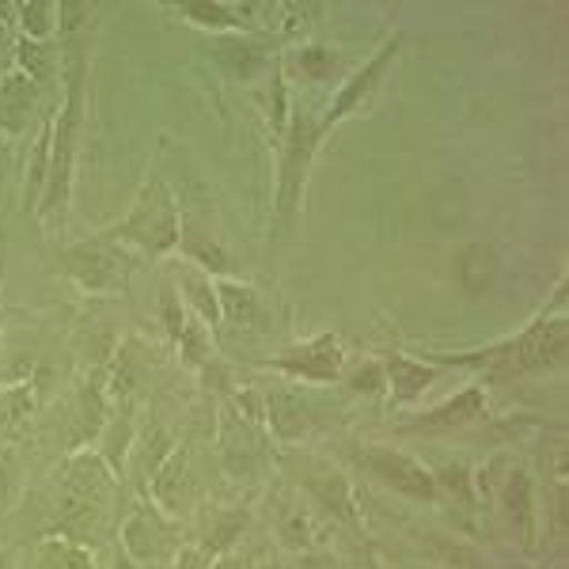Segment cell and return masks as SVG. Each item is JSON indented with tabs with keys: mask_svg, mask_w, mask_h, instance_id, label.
Wrapping results in <instances>:
<instances>
[{
	"mask_svg": "<svg viewBox=\"0 0 569 569\" xmlns=\"http://www.w3.org/2000/svg\"><path fill=\"white\" fill-rule=\"evenodd\" d=\"M429 361L448 369V365H463V369H479L486 380H512L525 372L558 369L566 361V316L562 308L555 316H539L520 335L490 342L482 350L467 353H429Z\"/></svg>",
	"mask_w": 569,
	"mask_h": 569,
	"instance_id": "7a4b0ae2",
	"label": "cell"
},
{
	"mask_svg": "<svg viewBox=\"0 0 569 569\" xmlns=\"http://www.w3.org/2000/svg\"><path fill=\"white\" fill-rule=\"evenodd\" d=\"M61 80H66V99L53 110V130H50V179H46L42 201L34 217L46 228H61L69 217L72 201V176H77V152L80 133H84V84H88V34L77 39H61Z\"/></svg>",
	"mask_w": 569,
	"mask_h": 569,
	"instance_id": "6da1fadb",
	"label": "cell"
},
{
	"mask_svg": "<svg viewBox=\"0 0 569 569\" xmlns=\"http://www.w3.org/2000/svg\"><path fill=\"white\" fill-rule=\"evenodd\" d=\"M209 569H247V562L240 555H236V550H228V555H220V558H213V566Z\"/></svg>",
	"mask_w": 569,
	"mask_h": 569,
	"instance_id": "d590c367",
	"label": "cell"
},
{
	"mask_svg": "<svg viewBox=\"0 0 569 569\" xmlns=\"http://www.w3.org/2000/svg\"><path fill=\"white\" fill-rule=\"evenodd\" d=\"M190 319H194V311L187 308V300L179 297V289L171 281H163V289H160V323H163V330H168L171 342H179L182 330L190 327Z\"/></svg>",
	"mask_w": 569,
	"mask_h": 569,
	"instance_id": "1f68e13d",
	"label": "cell"
},
{
	"mask_svg": "<svg viewBox=\"0 0 569 569\" xmlns=\"http://www.w3.org/2000/svg\"><path fill=\"white\" fill-rule=\"evenodd\" d=\"M273 528H278V539L289 550H308L311 539H316V512H311V501L297 490H281L278 501H273Z\"/></svg>",
	"mask_w": 569,
	"mask_h": 569,
	"instance_id": "44dd1931",
	"label": "cell"
},
{
	"mask_svg": "<svg viewBox=\"0 0 569 569\" xmlns=\"http://www.w3.org/2000/svg\"><path fill=\"white\" fill-rule=\"evenodd\" d=\"M319 144H323L319 118L308 114V110H292L289 130L278 144V190H273V224L278 228H289L300 206H305L308 176L319 156Z\"/></svg>",
	"mask_w": 569,
	"mask_h": 569,
	"instance_id": "5b68a950",
	"label": "cell"
},
{
	"mask_svg": "<svg viewBox=\"0 0 569 569\" xmlns=\"http://www.w3.org/2000/svg\"><path fill=\"white\" fill-rule=\"evenodd\" d=\"M179 228H182V206L179 194L171 190L168 176H163V163L156 160L144 176L141 190H137L130 213L118 224L103 228L114 243H133L144 254H176L179 251Z\"/></svg>",
	"mask_w": 569,
	"mask_h": 569,
	"instance_id": "3957f363",
	"label": "cell"
},
{
	"mask_svg": "<svg viewBox=\"0 0 569 569\" xmlns=\"http://www.w3.org/2000/svg\"><path fill=\"white\" fill-rule=\"evenodd\" d=\"M300 486L308 490L311 505L327 509L335 520L350 528H361V505H357V493L350 479H346L338 467H330L327 460H316V456H305L300 460Z\"/></svg>",
	"mask_w": 569,
	"mask_h": 569,
	"instance_id": "8fae6325",
	"label": "cell"
},
{
	"mask_svg": "<svg viewBox=\"0 0 569 569\" xmlns=\"http://www.w3.org/2000/svg\"><path fill=\"white\" fill-rule=\"evenodd\" d=\"M144 372H149V357L141 353L137 342H126L122 350L114 353V365L107 369V395L118 402V407H130V399L141 388Z\"/></svg>",
	"mask_w": 569,
	"mask_h": 569,
	"instance_id": "d4e9b609",
	"label": "cell"
},
{
	"mask_svg": "<svg viewBox=\"0 0 569 569\" xmlns=\"http://www.w3.org/2000/svg\"><path fill=\"white\" fill-rule=\"evenodd\" d=\"M16 69L27 72L34 84H50V80L58 77V53H53L50 42L20 39L16 42Z\"/></svg>",
	"mask_w": 569,
	"mask_h": 569,
	"instance_id": "f546056e",
	"label": "cell"
},
{
	"mask_svg": "<svg viewBox=\"0 0 569 569\" xmlns=\"http://www.w3.org/2000/svg\"><path fill=\"white\" fill-rule=\"evenodd\" d=\"M254 456H259V448H254V426L228 402L220 410V460H224V471L236 475V479L251 475Z\"/></svg>",
	"mask_w": 569,
	"mask_h": 569,
	"instance_id": "ac0fdd59",
	"label": "cell"
},
{
	"mask_svg": "<svg viewBox=\"0 0 569 569\" xmlns=\"http://www.w3.org/2000/svg\"><path fill=\"white\" fill-rule=\"evenodd\" d=\"M114 498V471L99 452H69L66 479H61V536L84 539L88 528L103 517V509Z\"/></svg>",
	"mask_w": 569,
	"mask_h": 569,
	"instance_id": "277c9868",
	"label": "cell"
},
{
	"mask_svg": "<svg viewBox=\"0 0 569 569\" xmlns=\"http://www.w3.org/2000/svg\"><path fill=\"white\" fill-rule=\"evenodd\" d=\"M0 569H12V550H0Z\"/></svg>",
	"mask_w": 569,
	"mask_h": 569,
	"instance_id": "74e56055",
	"label": "cell"
},
{
	"mask_svg": "<svg viewBox=\"0 0 569 569\" xmlns=\"http://www.w3.org/2000/svg\"><path fill=\"white\" fill-rule=\"evenodd\" d=\"M16 42H20V34H16V23L0 20V80H4L8 72L16 69Z\"/></svg>",
	"mask_w": 569,
	"mask_h": 569,
	"instance_id": "836d02e7",
	"label": "cell"
},
{
	"mask_svg": "<svg viewBox=\"0 0 569 569\" xmlns=\"http://www.w3.org/2000/svg\"><path fill=\"white\" fill-rule=\"evenodd\" d=\"M16 31H20V39L50 42L53 31H58V4H50V0H23V4H16Z\"/></svg>",
	"mask_w": 569,
	"mask_h": 569,
	"instance_id": "4316f807",
	"label": "cell"
},
{
	"mask_svg": "<svg viewBox=\"0 0 569 569\" xmlns=\"http://www.w3.org/2000/svg\"><path fill=\"white\" fill-rule=\"evenodd\" d=\"M34 566L39 569H96V558H91V550L80 547L77 539L50 536L34 550Z\"/></svg>",
	"mask_w": 569,
	"mask_h": 569,
	"instance_id": "484cf974",
	"label": "cell"
},
{
	"mask_svg": "<svg viewBox=\"0 0 569 569\" xmlns=\"http://www.w3.org/2000/svg\"><path fill=\"white\" fill-rule=\"evenodd\" d=\"M61 270L69 273V281L88 297H110L126 284L130 273V259H126L122 243H114L110 236H91V240L66 243L58 251Z\"/></svg>",
	"mask_w": 569,
	"mask_h": 569,
	"instance_id": "8992f818",
	"label": "cell"
},
{
	"mask_svg": "<svg viewBox=\"0 0 569 569\" xmlns=\"http://www.w3.org/2000/svg\"><path fill=\"white\" fill-rule=\"evenodd\" d=\"M34 103H39V84L27 72L12 69L0 80V133L20 137L31 126Z\"/></svg>",
	"mask_w": 569,
	"mask_h": 569,
	"instance_id": "7402d4cb",
	"label": "cell"
},
{
	"mask_svg": "<svg viewBox=\"0 0 569 569\" xmlns=\"http://www.w3.org/2000/svg\"><path fill=\"white\" fill-rule=\"evenodd\" d=\"M350 391H357V395H383L388 391V376H383V365L380 361H369V365H361V369H353L350 372Z\"/></svg>",
	"mask_w": 569,
	"mask_h": 569,
	"instance_id": "d6a6232c",
	"label": "cell"
},
{
	"mask_svg": "<svg viewBox=\"0 0 569 569\" xmlns=\"http://www.w3.org/2000/svg\"><path fill=\"white\" fill-rule=\"evenodd\" d=\"M270 372H281L292 383H335L346 369V342L338 335H316L266 361Z\"/></svg>",
	"mask_w": 569,
	"mask_h": 569,
	"instance_id": "ba28073f",
	"label": "cell"
},
{
	"mask_svg": "<svg viewBox=\"0 0 569 569\" xmlns=\"http://www.w3.org/2000/svg\"><path fill=\"white\" fill-rule=\"evenodd\" d=\"M262 418L270 421L273 437L292 445V440L308 437L311 426H316V410H311V399L297 383H281V388L262 395Z\"/></svg>",
	"mask_w": 569,
	"mask_h": 569,
	"instance_id": "5bb4252c",
	"label": "cell"
},
{
	"mask_svg": "<svg viewBox=\"0 0 569 569\" xmlns=\"http://www.w3.org/2000/svg\"><path fill=\"white\" fill-rule=\"evenodd\" d=\"M209 566H213V558H209L201 547H179L168 569H209Z\"/></svg>",
	"mask_w": 569,
	"mask_h": 569,
	"instance_id": "e575fe53",
	"label": "cell"
},
{
	"mask_svg": "<svg viewBox=\"0 0 569 569\" xmlns=\"http://www.w3.org/2000/svg\"><path fill=\"white\" fill-rule=\"evenodd\" d=\"M149 493L163 517H182V512H187V501H190V452L187 448L176 445L168 456H163L160 467L152 471Z\"/></svg>",
	"mask_w": 569,
	"mask_h": 569,
	"instance_id": "9a60e30c",
	"label": "cell"
},
{
	"mask_svg": "<svg viewBox=\"0 0 569 569\" xmlns=\"http://www.w3.org/2000/svg\"><path fill=\"white\" fill-rule=\"evenodd\" d=\"M34 383H20V388H8L0 395V437L23 433V426L34 415Z\"/></svg>",
	"mask_w": 569,
	"mask_h": 569,
	"instance_id": "f1b7e54d",
	"label": "cell"
},
{
	"mask_svg": "<svg viewBox=\"0 0 569 569\" xmlns=\"http://www.w3.org/2000/svg\"><path fill=\"white\" fill-rule=\"evenodd\" d=\"M361 463H365V471H369L376 482L391 486V490L402 493V498L421 501V505L437 501L433 471H429L426 463H418L415 456L399 452V448H388V445H369L361 452Z\"/></svg>",
	"mask_w": 569,
	"mask_h": 569,
	"instance_id": "9c48e42d",
	"label": "cell"
},
{
	"mask_svg": "<svg viewBox=\"0 0 569 569\" xmlns=\"http://www.w3.org/2000/svg\"><path fill=\"white\" fill-rule=\"evenodd\" d=\"M289 66L305 72L311 84H323V80L335 77V69H338V50L335 46H323V42H305L289 53Z\"/></svg>",
	"mask_w": 569,
	"mask_h": 569,
	"instance_id": "4dcf8cb0",
	"label": "cell"
},
{
	"mask_svg": "<svg viewBox=\"0 0 569 569\" xmlns=\"http://www.w3.org/2000/svg\"><path fill=\"white\" fill-rule=\"evenodd\" d=\"M0 284H4V247H0Z\"/></svg>",
	"mask_w": 569,
	"mask_h": 569,
	"instance_id": "ab89813d",
	"label": "cell"
},
{
	"mask_svg": "<svg viewBox=\"0 0 569 569\" xmlns=\"http://www.w3.org/2000/svg\"><path fill=\"white\" fill-rule=\"evenodd\" d=\"M213 61L232 80H251L262 66H270V39L247 34H213Z\"/></svg>",
	"mask_w": 569,
	"mask_h": 569,
	"instance_id": "e0dca14e",
	"label": "cell"
},
{
	"mask_svg": "<svg viewBox=\"0 0 569 569\" xmlns=\"http://www.w3.org/2000/svg\"><path fill=\"white\" fill-rule=\"evenodd\" d=\"M259 569H292V566H284V562H262Z\"/></svg>",
	"mask_w": 569,
	"mask_h": 569,
	"instance_id": "f35d334b",
	"label": "cell"
},
{
	"mask_svg": "<svg viewBox=\"0 0 569 569\" xmlns=\"http://www.w3.org/2000/svg\"><path fill=\"white\" fill-rule=\"evenodd\" d=\"M247 520H251V512H247V509H224V512H217L213 528L206 531V543H198V547L206 550L209 558L228 555V550H236V543H240Z\"/></svg>",
	"mask_w": 569,
	"mask_h": 569,
	"instance_id": "83f0119b",
	"label": "cell"
},
{
	"mask_svg": "<svg viewBox=\"0 0 569 569\" xmlns=\"http://www.w3.org/2000/svg\"><path fill=\"white\" fill-rule=\"evenodd\" d=\"M122 550L141 569L160 566L171 550V525L163 520V512L152 509L149 501L133 505L130 517H126V525H122Z\"/></svg>",
	"mask_w": 569,
	"mask_h": 569,
	"instance_id": "7c38bea8",
	"label": "cell"
},
{
	"mask_svg": "<svg viewBox=\"0 0 569 569\" xmlns=\"http://www.w3.org/2000/svg\"><path fill=\"white\" fill-rule=\"evenodd\" d=\"M217 300H220V323H228V327H254L262 319V297H259V289L247 281L220 278Z\"/></svg>",
	"mask_w": 569,
	"mask_h": 569,
	"instance_id": "cb8c5ba5",
	"label": "cell"
},
{
	"mask_svg": "<svg viewBox=\"0 0 569 569\" xmlns=\"http://www.w3.org/2000/svg\"><path fill=\"white\" fill-rule=\"evenodd\" d=\"M114 569H141V566H137L133 558L126 555V550H118V558H114Z\"/></svg>",
	"mask_w": 569,
	"mask_h": 569,
	"instance_id": "8d00e7d4",
	"label": "cell"
},
{
	"mask_svg": "<svg viewBox=\"0 0 569 569\" xmlns=\"http://www.w3.org/2000/svg\"><path fill=\"white\" fill-rule=\"evenodd\" d=\"M402 42H407V34L402 31H391L388 39H383L380 46L372 50V58L365 61V66H357L350 77H346V84L335 91V99H330L327 114L319 118V133H330L335 126H342L346 118H353L357 110H361L369 99L376 96V88H380V80L388 77L391 61L402 53Z\"/></svg>",
	"mask_w": 569,
	"mask_h": 569,
	"instance_id": "52a82bcc",
	"label": "cell"
},
{
	"mask_svg": "<svg viewBox=\"0 0 569 569\" xmlns=\"http://www.w3.org/2000/svg\"><path fill=\"white\" fill-rule=\"evenodd\" d=\"M176 289L179 297L187 300V308L194 311V316L206 323L209 330L220 327V300H217V278H209L206 270H198V266L182 262L176 270Z\"/></svg>",
	"mask_w": 569,
	"mask_h": 569,
	"instance_id": "603a6c76",
	"label": "cell"
},
{
	"mask_svg": "<svg viewBox=\"0 0 569 569\" xmlns=\"http://www.w3.org/2000/svg\"><path fill=\"white\" fill-rule=\"evenodd\" d=\"M182 262L206 270L209 278H232V254H228L224 240L217 236L213 220H209L206 209L198 206H182V228H179V251Z\"/></svg>",
	"mask_w": 569,
	"mask_h": 569,
	"instance_id": "30bf717a",
	"label": "cell"
},
{
	"mask_svg": "<svg viewBox=\"0 0 569 569\" xmlns=\"http://www.w3.org/2000/svg\"><path fill=\"white\" fill-rule=\"evenodd\" d=\"M182 20H190L201 31L213 34H247L251 31V16L259 12V4H228V0H194V4H176Z\"/></svg>",
	"mask_w": 569,
	"mask_h": 569,
	"instance_id": "ffe728a7",
	"label": "cell"
},
{
	"mask_svg": "<svg viewBox=\"0 0 569 569\" xmlns=\"http://www.w3.org/2000/svg\"><path fill=\"white\" fill-rule=\"evenodd\" d=\"M383 376H388V391L395 402H415L418 395H426L429 383H437V376L445 372L433 361H418V357L402 353V350H388L383 353Z\"/></svg>",
	"mask_w": 569,
	"mask_h": 569,
	"instance_id": "d6986e66",
	"label": "cell"
},
{
	"mask_svg": "<svg viewBox=\"0 0 569 569\" xmlns=\"http://www.w3.org/2000/svg\"><path fill=\"white\" fill-rule=\"evenodd\" d=\"M486 418H490L486 388L482 383H471V388H463L460 395H452L448 402L426 410V415H418L415 421H407V426H399V429L402 433H452V429L479 426Z\"/></svg>",
	"mask_w": 569,
	"mask_h": 569,
	"instance_id": "4fadbf2b",
	"label": "cell"
},
{
	"mask_svg": "<svg viewBox=\"0 0 569 569\" xmlns=\"http://www.w3.org/2000/svg\"><path fill=\"white\" fill-rule=\"evenodd\" d=\"M501 509L505 517H509L512 531H517V539L525 543L528 550L536 547L539 539V509H536V486H531V475L525 467H517V471L505 475L501 482Z\"/></svg>",
	"mask_w": 569,
	"mask_h": 569,
	"instance_id": "2e32d148",
	"label": "cell"
}]
</instances>
